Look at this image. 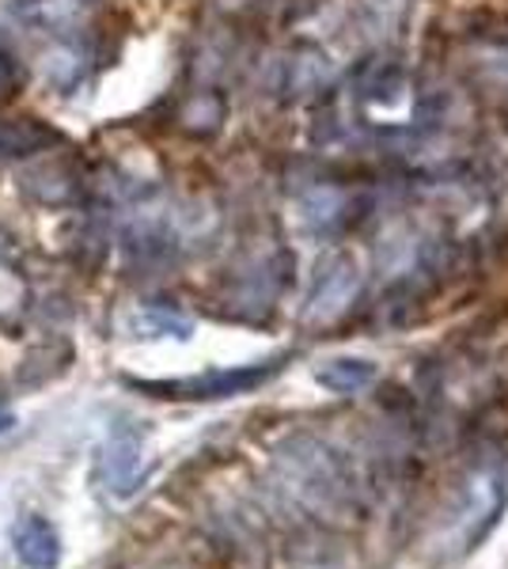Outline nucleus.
Segmentation results:
<instances>
[{"mask_svg": "<svg viewBox=\"0 0 508 569\" xmlns=\"http://www.w3.org/2000/svg\"><path fill=\"white\" fill-rule=\"evenodd\" d=\"M277 490L311 520H346L357 512L360 486L346 456L319 437H292L273 456Z\"/></svg>", "mask_w": 508, "mask_h": 569, "instance_id": "1", "label": "nucleus"}, {"mask_svg": "<svg viewBox=\"0 0 508 569\" xmlns=\"http://www.w3.org/2000/svg\"><path fill=\"white\" fill-rule=\"evenodd\" d=\"M145 475H149V460H145V437L137 429H114L107 440L103 456H99V479L114 498H133L141 490Z\"/></svg>", "mask_w": 508, "mask_h": 569, "instance_id": "6", "label": "nucleus"}, {"mask_svg": "<svg viewBox=\"0 0 508 569\" xmlns=\"http://www.w3.org/2000/svg\"><path fill=\"white\" fill-rule=\"evenodd\" d=\"M353 91L360 122L380 133H414L421 130L425 114H429V96L418 84V77L406 69H372Z\"/></svg>", "mask_w": 508, "mask_h": 569, "instance_id": "3", "label": "nucleus"}, {"mask_svg": "<svg viewBox=\"0 0 508 569\" xmlns=\"http://www.w3.org/2000/svg\"><path fill=\"white\" fill-rule=\"evenodd\" d=\"M23 190L42 206H72L84 198V179L69 160H46L23 176Z\"/></svg>", "mask_w": 508, "mask_h": 569, "instance_id": "8", "label": "nucleus"}, {"mask_svg": "<svg viewBox=\"0 0 508 569\" xmlns=\"http://www.w3.org/2000/svg\"><path fill=\"white\" fill-rule=\"evenodd\" d=\"M297 569H349L341 558H330V555H311L308 562H297Z\"/></svg>", "mask_w": 508, "mask_h": 569, "instance_id": "16", "label": "nucleus"}, {"mask_svg": "<svg viewBox=\"0 0 508 569\" xmlns=\"http://www.w3.org/2000/svg\"><path fill=\"white\" fill-rule=\"evenodd\" d=\"M311 376H316V383H322V388L335 395H360L380 380V369L372 361H365V357H330Z\"/></svg>", "mask_w": 508, "mask_h": 569, "instance_id": "11", "label": "nucleus"}, {"mask_svg": "<svg viewBox=\"0 0 508 569\" xmlns=\"http://www.w3.org/2000/svg\"><path fill=\"white\" fill-rule=\"evenodd\" d=\"M281 369V361H258V365H236V369H209L187 380H126L129 388L149 391L156 399H232V395L262 388L270 376Z\"/></svg>", "mask_w": 508, "mask_h": 569, "instance_id": "4", "label": "nucleus"}, {"mask_svg": "<svg viewBox=\"0 0 508 569\" xmlns=\"http://www.w3.org/2000/svg\"><path fill=\"white\" fill-rule=\"evenodd\" d=\"M133 330L141 338H190L193 323L171 308H141L133 316Z\"/></svg>", "mask_w": 508, "mask_h": 569, "instance_id": "13", "label": "nucleus"}, {"mask_svg": "<svg viewBox=\"0 0 508 569\" xmlns=\"http://www.w3.org/2000/svg\"><path fill=\"white\" fill-rule=\"evenodd\" d=\"M508 501V471L501 460H478L464 475L459 490L445 509V525L437 528V555H467L501 520Z\"/></svg>", "mask_w": 508, "mask_h": 569, "instance_id": "2", "label": "nucleus"}, {"mask_svg": "<svg viewBox=\"0 0 508 569\" xmlns=\"http://www.w3.org/2000/svg\"><path fill=\"white\" fill-rule=\"evenodd\" d=\"M61 144H64L61 130H53L42 118L34 114L0 118V160H31V156L61 149Z\"/></svg>", "mask_w": 508, "mask_h": 569, "instance_id": "7", "label": "nucleus"}, {"mask_svg": "<svg viewBox=\"0 0 508 569\" xmlns=\"http://www.w3.org/2000/svg\"><path fill=\"white\" fill-rule=\"evenodd\" d=\"M12 426H16V415L4 407V402H0V433H8V429H12Z\"/></svg>", "mask_w": 508, "mask_h": 569, "instance_id": "17", "label": "nucleus"}, {"mask_svg": "<svg viewBox=\"0 0 508 569\" xmlns=\"http://www.w3.org/2000/svg\"><path fill=\"white\" fill-rule=\"evenodd\" d=\"M346 206L349 198L338 187H308L297 198V217L308 232L322 236V232H335L341 220H346Z\"/></svg>", "mask_w": 508, "mask_h": 569, "instance_id": "10", "label": "nucleus"}, {"mask_svg": "<svg viewBox=\"0 0 508 569\" xmlns=\"http://www.w3.org/2000/svg\"><path fill=\"white\" fill-rule=\"evenodd\" d=\"M84 77H88V58L80 50H53L50 58H46V80L58 91L77 88Z\"/></svg>", "mask_w": 508, "mask_h": 569, "instance_id": "14", "label": "nucleus"}, {"mask_svg": "<svg viewBox=\"0 0 508 569\" xmlns=\"http://www.w3.org/2000/svg\"><path fill=\"white\" fill-rule=\"evenodd\" d=\"M20 84V66L12 61V53L0 50V91H12Z\"/></svg>", "mask_w": 508, "mask_h": 569, "instance_id": "15", "label": "nucleus"}, {"mask_svg": "<svg viewBox=\"0 0 508 569\" xmlns=\"http://www.w3.org/2000/svg\"><path fill=\"white\" fill-rule=\"evenodd\" d=\"M376 262H380V270L387 278H402L406 270H414V266L421 262V243L414 232H406V228H391V232L380 236V243H376Z\"/></svg>", "mask_w": 508, "mask_h": 569, "instance_id": "12", "label": "nucleus"}, {"mask_svg": "<svg viewBox=\"0 0 508 569\" xmlns=\"http://www.w3.org/2000/svg\"><path fill=\"white\" fill-rule=\"evenodd\" d=\"M12 547L27 569H58L61 562V536L46 517H23L12 528Z\"/></svg>", "mask_w": 508, "mask_h": 569, "instance_id": "9", "label": "nucleus"}, {"mask_svg": "<svg viewBox=\"0 0 508 569\" xmlns=\"http://www.w3.org/2000/svg\"><path fill=\"white\" fill-rule=\"evenodd\" d=\"M360 297V270L349 254H335L330 262H322L316 284H311L308 308L303 319L308 323H335L353 308V300Z\"/></svg>", "mask_w": 508, "mask_h": 569, "instance_id": "5", "label": "nucleus"}]
</instances>
